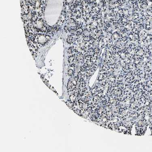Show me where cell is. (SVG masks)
<instances>
[{
	"label": "cell",
	"mask_w": 152,
	"mask_h": 152,
	"mask_svg": "<svg viewBox=\"0 0 152 152\" xmlns=\"http://www.w3.org/2000/svg\"><path fill=\"white\" fill-rule=\"evenodd\" d=\"M79 28H82V27L74 18H70L66 21L64 26V29L66 31L73 32Z\"/></svg>",
	"instance_id": "obj_1"
},
{
	"label": "cell",
	"mask_w": 152,
	"mask_h": 152,
	"mask_svg": "<svg viewBox=\"0 0 152 152\" xmlns=\"http://www.w3.org/2000/svg\"><path fill=\"white\" fill-rule=\"evenodd\" d=\"M50 39V36L48 35L37 34L33 37V41L40 46H45Z\"/></svg>",
	"instance_id": "obj_2"
},
{
	"label": "cell",
	"mask_w": 152,
	"mask_h": 152,
	"mask_svg": "<svg viewBox=\"0 0 152 152\" xmlns=\"http://www.w3.org/2000/svg\"><path fill=\"white\" fill-rule=\"evenodd\" d=\"M34 26L37 30L40 31H45L47 29L45 22L42 18H37L34 21Z\"/></svg>",
	"instance_id": "obj_3"
},
{
	"label": "cell",
	"mask_w": 152,
	"mask_h": 152,
	"mask_svg": "<svg viewBox=\"0 0 152 152\" xmlns=\"http://www.w3.org/2000/svg\"><path fill=\"white\" fill-rule=\"evenodd\" d=\"M29 3L36 9H38L41 8L42 5V2L41 0H30Z\"/></svg>",
	"instance_id": "obj_4"
},
{
	"label": "cell",
	"mask_w": 152,
	"mask_h": 152,
	"mask_svg": "<svg viewBox=\"0 0 152 152\" xmlns=\"http://www.w3.org/2000/svg\"><path fill=\"white\" fill-rule=\"evenodd\" d=\"M21 8H22V14L23 15H26L29 14V7L23 2L21 1Z\"/></svg>",
	"instance_id": "obj_5"
},
{
	"label": "cell",
	"mask_w": 152,
	"mask_h": 152,
	"mask_svg": "<svg viewBox=\"0 0 152 152\" xmlns=\"http://www.w3.org/2000/svg\"><path fill=\"white\" fill-rule=\"evenodd\" d=\"M25 1H28L29 2L30 1V0H24Z\"/></svg>",
	"instance_id": "obj_6"
}]
</instances>
